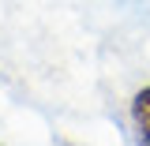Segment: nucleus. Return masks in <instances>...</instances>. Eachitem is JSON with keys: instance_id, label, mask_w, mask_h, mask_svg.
Listing matches in <instances>:
<instances>
[{"instance_id": "1", "label": "nucleus", "mask_w": 150, "mask_h": 146, "mask_svg": "<svg viewBox=\"0 0 150 146\" xmlns=\"http://www.w3.org/2000/svg\"><path fill=\"white\" fill-rule=\"evenodd\" d=\"M131 128H135V142L150 146V83L131 97Z\"/></svg>"}]
</instances>
